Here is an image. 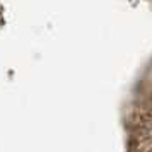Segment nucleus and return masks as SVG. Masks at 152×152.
Listing matches in <instances>:
<instances>
[]
</instances>
